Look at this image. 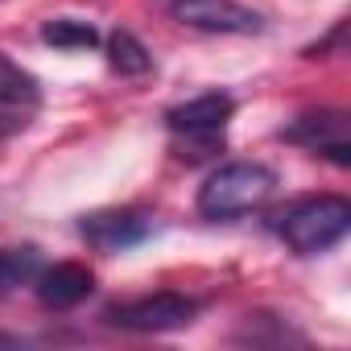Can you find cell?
<instances>
[{"instance_id": "cell-1", "label": "cell", "mask_w": 351, "mask_h": 351, "mask_svg": "<svg viewBox=\"0 0 351 351\" xmlns=\"http://www.w3.org/2000/svg\"><path fill=\"white\" fill-rule=\"evenodd\" d=\"M277 191V173L265 161H228L199 186V215L211 223H232L261 211Z\"/></svg>"}, {"instance_id": "cell-2", "label": "cell", "mask_w": 351, "mask_h": 351, "mask_svg": "<svg viewBox=\"0 0 351 351\" xmlns=\"http://www.w3.org/2000/svg\"><path fill=\"white\" fill-rule=\"evenodd\" d=\"M273 232L281 236V244L293 256H318L330 252L347 232H351V203L343 195H314V199H298L293 207H285L273 223Z\"/></svg>"}, {"instance_id": "cell-3", "label": "cell", "mask_w": 351, "mask_h": 351, "mask_svg": "<svg viewBox=\"0 0 351 351\" xmlns=\"http://www.w3.org/2000/svg\"><path fill=\"white\" fill-rule=\"evenodd\" d=\"M199 318V302L186 293H145L132 302H116L104 310V322L116 330H132V335H165V330H182Z\"/></svg>"}, {"instance_id": "cell-4", "label": "cell", "mask_w": 351, "mask_h": 351, "mask_svg": "<svg viewBox=\"0 0 351 351\" xmlns=\"http://www.w3.org/2000/svg\"><path fill=\"white\" fill-rule=\"evenodd\" d=\"M232 116H236V99L228 91H207V95H195L178 108H169L165 128L173 132L178 145L199 149L195 157H203V153H215V145L223 149V128L232 124Z\"/></svg>"}, {"instance_id": "cell-5", "label": "cell", "mask_w": 351, "mask_h": 351, "mask_svg": "<svg viewBox=\"0 0 351 351\" xmlns=\"http://www.w3.org/2000/svg\"><path fill=\"white\" fill-rule=\"evenodd\" d=\"M289 145H302L335 165H351V128H347V112L339 108H318V112H302L293 124H285L277 132Z\"/></svg>"}, {"instance_id": "cell-6", "label": "cell", "mask_w": 351, "mask_h": 351, "mask_svg": "<svg viewBox=\"0 0 351 351\" xmlns=\"http://www.w3.org/2000/svg\"><path fill=\"white\" fill-rule=\"evenodd\" d=\"M173 21L203 34H261L265 17L240 0H169Z\"/></svg>"}, {"instance_id": "cell-7", "label": "cell", "mask_w": 351, "mask_h": 351, "mask_svg": "<svg viewBox=\"0 0 351 351\" xmlns=\"http://www.w3.org/2000/svg\"><path fill=\"white\" fill-rule=\"evenodd\" d=\"M79 236L95 252H128V248H136L153 236V219L145 211H132V207L91 211V215L79 219Z\"/></svg>"}, {"instance_id": "cell-8", "label": "cell", "mask_w": 351, "mask_h": 351, "mask_svg": "<svg viewBox=\"0 0 351 351\" xmlns=\"http://www.w3.org/2000/svg\"><path fill=\"white\" fill-rule=\"evenodd\" d=\"M34 289H38V302L46 310H75L79 302H87L95 293V273L87 265H75V261H62V265H50L34 277Z\"/></svg>"}, {"instance_id": "cell-9", "label": "cell", "mask_w": 351, "mask_h": 351, "mask_svg": "<svg viewBox=\"0 0 351 351\" xmlns=\"http://www.w3.org/2000/svg\"><path fill=\"white\" fill-rule=\"evenodd\" d=\"M104 50H108V66H112L116 75H124V79H141V75L153 71V54H149L145 42H141L136 34H128V29H112Z\"/></svg>"}, {"instance_id": "cell-10", "label": "cell", "mask_w": 351, "mask_h": 351, "mask_svg": "<svg viewBox=\"0 0 351 351\" xmlns=\"http://www.w3.org/2000/svg\"><path fill=\"white\" fill-rule=\"evenodd\" d=\"M42 273V252L34 244L21 248H0V298H9L13 289L29 285Z\"/></svg>"}, {"instance_id": "cell-11", "label": "cell", "mask_w": 351, "mask_h": 351, "mask_svg": "<svg viewBox=\"0 0 351 351\" xmlns=\"http://www.w3.org/2000/svg\"><path fill=\"white\" fill-rule=\"evenodd\" d=\"M42 42L54 50H91V46H99V29L79 17H54L42 25Z\"/></svg>"}, {"instance_id": "cell-12", "label": "cell", "mask_w": 351, "mask_h": 351, "mask_svg": "<svg viewBox=\"0 0 351 351\" xmlns=\"http://www.w3.org/2000/svg\"><path fill=\"white\" fill-rule=\"evenodd\" d=\"M42 99V83L25 71V66H17L13 58H5L0 54V104L5 108H29V104H38Z\"/></svg>"}, {"instance_id": "cell-13", "label": "cell", "mask_w": 351, "mask_h": 351, "mask_svg": "<svg viewBox=\"0 0 351 351\" xmlns=\"http://www.w3.org/2000/svg\"><path fill=\"white\" fill-rule=\"evenodd\" d=\"M343 34H347V21H339L335 29H330V38H322L318 46H306V58H326V50H343Z\"/></svg>"}, {"instance_id": "cell-14", "label": "cell", "mask_w": 351, "mask_h": 351, "mask_svg": "<svg viewBox=\"0 0 351 351\" xmlns=\"http://www.w3.org/2000/svg\"><path fill=\"white\" fill-rule=\"evenodd\" d=\"M25 116L21 112H9V108H0V141H9V136H17V132H25Z\"/></svg>"}]
</instances>
